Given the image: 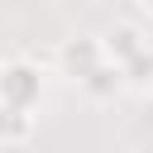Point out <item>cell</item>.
I'll use <instances>...</instances> for the list:
<instances>
[{
  "instance_id": "cell-8",
  "label": "cell",
  "mask_w": 153,
  "mask_h": 153,
  "mask_svg": "<svg viewBox=\"0 0 153 153\" xmlns=\"http://www.w3.org/2000/svg\"><path fill=\"white\" fill-rule=\"evenodd\" d=\"M143 5H153V0H143Z\"/></svg>"
},
{
  "instance_id": "cell-5",
  "label": "cell",
  "mask_w": 153,
  "mask_h": 153,
  "mask_svg": "<svg viewBox=\"0 0 153 153\" xmlns=\"http://www.w3.org/2000/svg\"><path fill=\"white\" fill-rule=\"evenodd\" d=\"M29 134H33V110L0 105V148H19L29 143Z\"/></svg>"
},
{
  "instance_id": "cell-6",
  "label": "cell",
  "mask_w": 153,
  "mask_h": 153,
  "mask_svg": "<svg viewBox=\"0 0 153 153\" xmlns=\"http://www.w3.org/2000/svg\"><path fill=\"white\" fill-rule=\"evenodd\" d=\"M124 72V86H139V91H153V48L148 53H139L129 67H120Z\"/></svg>"
},
{
  "instance_id": "cell-2",
  "label": "cell",
  "mask_w": 153,
  "mask_h": 153,
  "mask_svg": "<svg viewBox=\"0 0 153 153\" xmlns=\"http://www.w3.org/2000/svg\"><path fill=\"white\" fill-rule=\"evenodd\" d=\"M105 62V48H100V33H72V38H62L57 43V67L72 76V81H81L86 72H96Z\"/></svg>"
},
{
  "instance_id": "cell-7",
  "label": "cell",
  "mask_w": 153,
  "mask_h": 153,
  "mask_svg": "<svg viewBox=\"0 0 153 153\" xmlns=\"http://www.w3.org/2000/svg\"><path fill=\"white\" fill-rule=\"evenodd\" d=\"M143 124H148V129H153V91H148V96H143Z\"/></svg>"
},
{
  "instance_id": "cell-1",
  "label": "cell",
  "mask_w": 153,
  "mask_h": 153,
  "mask_svg": "<svg viewBox=\"0 0 153 153\" xmlns=\"http://www.w3.org/2000/svg\"><path fill=\"white\" fill-rule=\"evenodd\" d=\"M43 100V72L24 57H10L0 62V105H14V110H38Z\"/></svg>"
},
{
  "instance_id": "cell-3",
  "label": "cell",
  "mask_w": 153,
  "mask_h": 153,
  "mask_svg": "<svg viewBox=\"0 0 153 153\" xmlns=\"http://www.w3.org/2000/svg\"><path fill=\"white\" fill-rule=\"evenodd\" d=\"M100 48H105V62H115V67H129L139 53H148L153 43H148V33L139 29V24H129V19H120V24H110L105 33H100Z\"/></svg>"
},
{
  "instance_id": "cell-4",
  "label": "cell",
  "mask_w": 153,
  "mask_h": 153,
  "mask_svg": "<svg viewBox=\"0 0 153 153\" xmlns=\"http://www.w3.org/2000/svg\"><path fill=\"white\" fill-rule=\"evenodd\" d=\"M76 86H81V96H86L91 105H110V100L124 91V72H120L115 62H100V67H96V72H86Z\"/></svg>"
}]
</instances>
